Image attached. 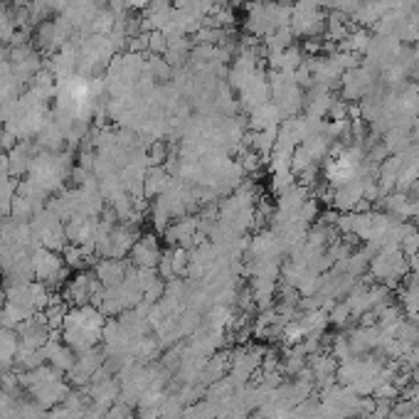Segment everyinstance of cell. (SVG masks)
<instances>
[{"label":"cell","instance_id":"obj_15","mask_svg":"<svg viewBox=\"0 0 419 419\" xmlns=\"http://www.w3.org/2000/svg\"><path fill=\"white\" fill-rule=\"evenodd\" d=\"M264 47H267V52H281V50L291 47L293 45V32H291V25L288 27H277V30L272 32V35L264 37Z\"/></svg>","mask_w":419,"mask_h":419},{"label":"cell","instance_id":"obj_7","mask_svg":"<svg viewBox=\"0 0 419 419\" xmlns=\"http://www.w3.org/2000/svg\"><path fill=\"white\" fill-rule=\"evenodd\" d=\"M42 148L37 146L35 141H17L15 146L8 151V163H10V175L13 178H27V173H30V166L32 161H35V156L40 153Z\"/></svg>","mask_w":419,"mask_h":419},{"label":"cell","instance_id":"obj_9","mask_svg":"<svg viewBox=\"0 0 419 419\" xmlns=\"http://www.w3.org/2000/svg\"><path fill=\"white\" fill-rule=\"evenodd\" d=\"M284 121L281 111L277 109L274 101H267V104L257 106V109L247 111V128L249 131H264V128H279Z\"/></svg>","mask_w":419,"mask_h":419},{"label":"cell","instance_id":"obj_10","mask_svg":"<svg viewBox=\"0 0 419 419\" xmlns=\"http://www.w3.org/2000/svg\"><path fill=\"white\" fill-rule=\"evenodd\" d=\"M131 262L128 259H111V257H99L94 264V274L104 286H116L126 279Z\"/></svg>","mask_w":419,"mask_h":419},{"label":"cell","instance_id":"obj_11","mask_svg":"<svg viewBox=\"0 0 419 419\" xmlns=\"http://www.w3.org/2000/svg\"><path fill=\"white\" fill-rule=\"evenodd\" d=\"M170 180H173V175L166 166H151L146 170V178H143V198L156 200L158 195L166 193Z\"/></svg>","mask_w":419,"mask_h":419},{"label":"cell","instance_id":"obj_8","mask_svg":"<svg viewBox=\"0 0 419 419\" xmlns=\"http://www.w3.org/2000/svg\"><path fill=\"white\" fill-rule=\"evenodd\" d=\"M96 225H99V217H82V215L64 222V232H67L69 244H82V247H91V249H94Z\"/></svg>","mask_w":419,"mask_h":419},{"label":"cell","instance_id":"obj_19","mask_svg":"<svg viewBox=\"0 0 419 419\" xmlns=\"http://www.w3.org/2000/svg\"><path fill=\"white\" fill-rule=\"evenodd\" d=\"M170 262H173L175 277L188 279V269H190V249L188 247H170Z\"/></svg>","mask_w":419,"mask_h":419},{"label":"cell","instance_id":"obj_18","mask_svg":"<svg viewBox=\"0 0 419 419\" xmlns=\"http://www.w3.org/2000/svg\"><path fill=\"white\" fill-rule=\"evenodd\" d=\"M399 249L409 257H414V254H419V227L417 225H409V222H404L402 225V240H399Z\"/></svg>","mask_w":419,"mask_h":419},{"label":"cell","instance_id":"obj_2","mask_svg":"<svg viewBox=\"0 0 419 419\" xmlns=\"http://www.w3.org/2000/svg\"><path fill=\"white\" fill-rule=\"evenodd\" d=\"M101 288H104V284L96 279L94 272H87V269H82V272H74L72 277H69V281L62 286V299L67 301V306H89L94 304L96 293H101Z\"/></svg>","mask_w":419,"mask_h":419},{"label":"cell","instance_id":"obj_17","mask_svg":"<svg viewBox=\"0 0 419 419\" xmlns=\"http://www.w3.org/2000/svg\"><path fill=\"white\" fill-rule=\"evenodd\" d=\"M146 156L151 166H166V163L170 161V156H173V151H170V143H168L166 138H158V141L148 143Z\"/></svg>","mask_w":419,"mask_h":419},{"label":"cell","instance_id":"obj_22","mask_svg":"<svg viewBox=\"0 0 419 419\" xmlns=\"http://www.w3.org/2000/svg\"><path fill=\"white\" fill-rule=\"evenodd\" d=\"M348 101L346 99H335L330 104V111H328V121H348Z\"/></svg>","mask_w":419,"mask_h":419},{"label":"cell","instance_id":"obj_6","mask_svg":"<svg viewBox=\"0 0 419 419\" xmlns=\"http://www.w3.org/2000/svg\"><path fill=\"white\" fill-rule=\"evenodd\" d=\"M286 251L279 240V235L267 227V230H259L257 235L249 237V244H247L244 259H281Z\"/></svg>","mask_w":419,"mask_h":419},{"label":"cell","instance_id":"obj_21","mask_svg":"<svg viewBox=\"0 0 419 419\" xmlns=\"http://www.w3.org/2000/svg\"><path fill=\"white\" fill-rule=\"evenodd\" d=\"M166 52H168V37H166V32H161V30H151V32H148V54H158V57H163Z\"/></svg>","mask_w":419,"mask_h":419},{"label":"cell","instance_id":"obj_3","mask_svg":"<svg viewBox=\"0 0 419 419\" xmlns=\"http://www.w3.org/2000/svg\"><path fill=\"white\" fill-rule=\"evenodd\" d=\"M141 237L138 225H128V222H119L109 235L101 242H96L94 251L99 257H111V259H126L131 254V247Z\"/></svg>","mask_w":419,"mask_h":419},{"label":"cell","instance_id":"obj_16","mask_svg":"<svg viewBox=\"0 0 419 419\" xmlns=\"http://www.w3.org/2000/svg\"><path fill=\"white\" fill-rule=\"evenodd\" d=\"M299 183L296 180V175H293L291 168H284V170H269V188H272V193L277 195H284L288 188H293V185Z\"/></svg>","mask_w":419,"mask_h":419},{"label":"cell","instance_id":"obj_4","mask_svg":"<svg viewBox=\"0 0 419 419\" xmlns=\"http://www.w3.org/2000/svg\"><path fill=\"white\" fill-rule=\"evenodd\" d=\"M237 99H240L242 111H251L257 109V106L267 104L272 101V89H269V77H267V69H257V72L251 74L244 84H242V89L237 91Z\"/></svg>","mask_w":419,"mask_h":419},{"label":"cell","instance_id":"obj_13","mask_svg":"<svg viewBox=\"0 0 419 419\" xmlns=\"http://www.w3.org/2000/svg\"><path fill=\"white\" fill-rule=\"evenodd\" d=\"M64 257V264H67L72 272H82V269H87L91 262L96 264V251L91 249V247H82V244H67L62 251Z\"/></svg>","mask_w":419,"mask_h":419},{"label":"cell","instance_id":"obj_12","mask_svg":"<svg viewBox=\"0 0 419 419\" xmlns=\"http://www.w3.org/2000/svg\"><path fill=\"white\" fill-rule=\"evenodd\" d=\"M35 143L42 148V151H50V153H59L67 143H64V131L62 126L57 124L54 119H50L47 124L42 126L40 133L35 136Z\"/></svg>","mask_w":419,"mask_h":419},{"label":"cell","instance_id":"obj_1","mask_svg":"<svg viewBox=\"0 0 419 419\" xmlns=\"http://www.w3.org/2000/svg\"><path fill=\"white\" fill-rule=\"evenodd\" d=\"M30 262H32V272H35V281H42L50 291H62V286L72 277V269L64 264L62 251L35 247L30 251Z\"/></svg>","mask_w":419,"mask_h":419},{"label":"cell","instance_id":"obj_24","mask_svg":"<svg viewBox=\"0 0 419 419\" xmlns=\"http://www.w3.org/2000/svg\"><path fill=\"white\" fill-rule=\"evenodd\" d=\"M0 299H3V284H0Z\"/></svg>","mask_w":419,"mask_h":419},{"label":"cell","instance_id":"obj_23","mask_svg":"<svg viewBox=\"0 0 419 419\" xmlns=\"http://www.w3.org/2000/svg\"><path fill=\"white\" fill-rule=\"evenodd\" d=\"M412 190H414V200H419V180H417V185H414Z\"/></svg>","mask_w":419,"mask_h":419},{"label":"cell","instance_id":"obj_14","mask_svg":"<svg viewBox=\"0 0 419 419\" xmlns=\"http://www.w3.org/2000/svg\"><path fill=\"white\" fill-rule=\"evenodd\" d=\"M32 311L22 309V306L13 304V301H6V304L0 306V328H13L15 330L20 323H25L27 318H32Z\"/></svg>","mask_w":419,"mask_h":419},{"label":"cell","instance_id":"obj_20","mask_svg":"<svg viewBox=\"0 0 419 419\" xmlns=\"http://www.w3.org/2000/svg\"><path fill=\"white\" fill-rule=\"evenodd\" d=\"M37 212H40V207H37V205H32L30 200L20 198V195H15V200H13L10 217H15V220H20V222H30Z\"/></svg>","mask_w":419,"mask_h":419},{"label":"cell","instance_id":"obj_5","mask_svg":"<svg viewBox=\"0 0 419 419\" xmlns=\"http://www.w3.org/2000/svg\"><path fill=\"white\" fill-rule=\"evenodd\" d=\"M161 257H163L161 237L153 235V232H141L136 244L131 247L128 262H131V267H136V269H156L158 262H161Z\"/></svg>","mask_w":419,"mask_h":419}]
</instances>
